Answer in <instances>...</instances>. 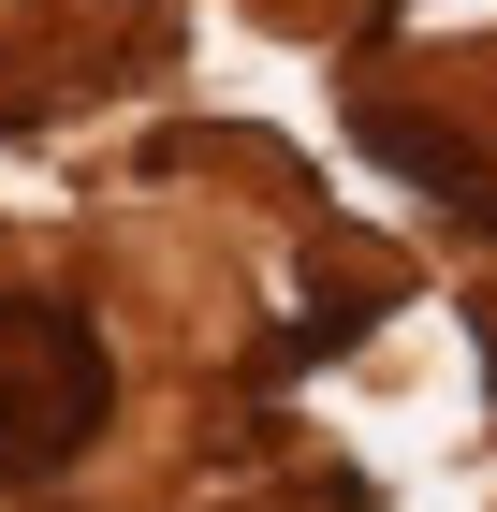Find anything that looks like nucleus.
Returning <instances> with one entry per match:
<instances>
[{
	"label": "nucleus",
	"instance_id": "1",
	"mask_svg": "<svg viewBox=\"0 0 497 512\" xmlns=\"http://www.w3.org/2000/svg\"><path fill=\"white\" fill-rule=\"evenodd\" d=\"M117 425V352L74 293H0V483H59Z\"/></svg>",
	"mask_w": 497,
	"mask_h": 512
}]
</instances>
